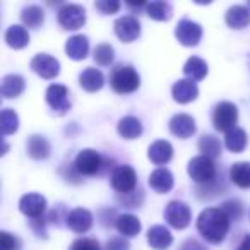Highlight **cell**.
<instances>
[{
    "label": "cell",
    "mask_w": 250,
    "mask_h": 250,
    "mask_svg": "<svg viewBox=\"0 0 250 250\" xmlns=\"http://www.w3.org/2000/svg\"><path fill=\"white\" fill-rule=\"evenodd\" d=\"M5 42L11 48H24L26 45L29 43V35H28V29L24 26H19L14 24L5 31Z\"/></svg>",
    "instance_id": "d4e9b609"
},
{
    "label": "cell",
    "mask_w": 250,
    "mask_h": 250,
    "mask_svg": "<svg viewBox=\"0 0 250 250\" xmlns=\"http://www.w3.org/2000/svg\"><path fill=\"white\" fill-rule=\"evenodd\" d=\"M0 250H21V242L18 236L9 235L7 231L0 233Z\"/></svg>",
    "instance_id": "d590c367"
},
{
    "label": "cell",
    "mask_w": 250,
    "mask_h": 250,
    "mask_svg": "<svg viewBox=\"0 0 250 250\" xmlns=\"http://www.w3.org/2000/svg\"><path fill=\"white\" fill-rule=\"evenodd\" d=\"M149 187L158 194H167L173 188V175L167 168H156L149 175Z\"/></svg>",
    "instance_id": "e0dca14e"
},
{
    "label": "cell",
    "mask_w": 250,
    "mask_h": 250,
    "mask_svg": "<svg viewBox=\"0 0 250 250\" xmlns=\"http://www.w3.org/2000/svg\"><path fill=\"white\" fill-rule=\"evenodd\" d=\"M175 36L184 46H195L202 38V28L197 22L184 19V21H180L177 24Z\"/></svg>",
    "instance_id": "9c48e42d"
},
{
    "label": "cell",
    "mask_w": 250,
    "mask_h": 250,
    "mask_svg": "<svg viewBox=\"0 0 250 250\" xmlns=\"http://www.w3.org/2000/svg\"><path fill=\"white\" fill-rule=\"evenodd\" d=\"M65 52L70 59L74 60H83L86 59L87 52H89V42H87L86 36L83 35H76L72 38L67 40L65 43Z\"/></svg>",
    "instance_id": "ffe728a7"
},
{
    "label": "cell",
    "mask_w": 250,
    "mask_h": 250,
    "mask_svg": "<svg viewBox=\"0 0 250 250\" xmlns=\"http://www.w3.org/2000/svg\"><path fill=\"white\" fill-rule=\"evenodd\" d=\"M94 7L103 12V14H115L120 9V2H115V0H100V2L94 4Z\"/></svg>",
    "instance_id": "f35d334b"
},
{
    "label": "cell",
    "mask_w": 250,
    "mask_h": 250,
    "mask_svg": "<svg viewBox=\"0 0 250 250\" xmlns=\"http://www.w3.org/2000/svg\"><path fill=\"white\" fill-rule=\"evenodd\" d=\"M170 130L180 139H187L195 132V120L187 113H178L170 120Z\"/></svg>",
    "instance_id": "9a60e30c"
},
{
    "label": "cell",
    "mask_w": 250,
    "mask_h": 250,
    "mask_svg": "<svg viewBox=\"0 0 250 250\" xmlns=\"http://www.w3.org/2000/svg\"><path fill=\"white\" fill-rule=\"evenodd\" d=\"M231 219L226 216L221 208H209L201 212L197 219V229L208 242L219 243L225 240L226 233L229 229Z\"/></svg>",
    "instance_id": "6da1fadb"
},
{
    "label": "cell",
    "mask_w": 250,
    "mask_h": 250,
    "mask_svg": "<svg viewBox=\"0 0 250 250\" xmlns=\"http://www.w3.org/2000/svg\"><path fill=\"white\" fill-rule=\"evenodd\" d=\"M59 22L65 29H79L86 22V11L77 4H65L59 11Z\"/></svg>",
    "instance_id": "52a82bcc"
},
{
    "label": "cell",
    "mask_w": 250,
    "mask_h": 250,
    "mask_svg": "<svg viewBox=\"0 0 250 250\" xmlns=\"http://www.w3.org/2000/svg\"><path fill=\"white\" fill-rule=\"evenodd\" d=\"M137 185V173L132 167L120 165L111 173V187L120 194H130Z\"/></svg>",
    "instance_id": "5b68a950"
},
{
    "label": "cell",
    "mask_w": 250,
    "mask_h": 250,
    "mask_svg": "<svg viewBox=\"0 0 250 250\" xmlns=\"http://www.w3.org/2000/svg\"><path fill=\"white\" fill-rule=\"evenodd\" d=\"M19 129V117L14 110L11 108H5L0 113V134L2 136H11L16 130Z\"/></svg>",
    "instance_id": "4dcf8cb0"
},
{
    "label": "cell",
    "mask_w": 250,
    "mask_h": 250,
    "mask_svg": "<svg viewBox=\"0 0 250 250\" xmlns=\"http://www.w3.org/2000/svg\"><path fill=\"white\" fill-rule=\"evenodd\" d=\"M65 223L72 231L86 233L93 225V214L84 208H76L67 214Z\"/></svg>",
    "instance_id": "4fadbf2b"
},
{
    "label": "cell",
    "mask_w": 250,
    "mask_h": 250,
    "mask_svg": "<svg viewBox=\"0 0 250 250\" xmlns=\"http://www.w3.org/2000/svg\"><path fill=\"white\" fill-rule=\"evenodd\" d=\"M188 175L197 184H209L216 177V167L211 158L208 156H195L188 163Z\"/></svg>",
    "instance_id": "277c9868"
},
{
    "label": "cell",
    "mask_w": 250,
    "mask_h": 250,
    "mask_svg": "<svg viewBox=\"0 0 250 250\" xmlns=\"http://www.w3.org/2000/svg\"><path fill=\"white\" fill-rule=\"evenodd\" d=\"M199 149H201L202 156H208V158H211V160L221 156V143H219L218 137L211 136V134L201 137V141H199Z\"/></svg>",
    "instance_id": "1f68e13d"
},
{
    "label": "cell",
    "mask_w": 250,
    "mask_h": 250,
    "mask_svg": "<svg viewBox=\"0 0 250 250\" xmlns=\"http://www.w3.org/2000/svg\"><path fill=\"white\" fill-rule=\"evenodd\" d=\"M130 245L127 240L120 238V236H115V238H110L106 242V250H129Z\"/></svg>",
    "instance_id": "ab89813d"
},
{
    "label": "cell",
    "mask_w": 250,
    "mask_h": 250,
    "mask_svg": "<svg viewBox=\"0 0 250 250\" xmlns=\"http://www.w3.org/2000/svg\"><path fill=\"white\" fill-rule=\"evenodd\" d=\"M226 24L233 29H242L250 24V11L243 5H233L226 11Z\"/></svg>",
    "instance_id": "44dd1931"
},
{
    "label": "cell",
    "mask_w": 250,
    "mask_h": 250,
    "mask_svg": "<svg viewBox=\"0 0 250 250\" xmlns=\"http://www.w3.org/2000/svg\"><path fill=\"white\" fill-rule=\"evenodd\" d=\"M226 147H228L231 153H242L243 149H245L247 146V134L243 129H238V127H235L233 130H229L228 134H226Z\"/></svg>",
    "instance_id": "d6a6232c"
},
{
    "label": "cell",
    "mask_w": 250,
    "mask_h": 250,
    "mask_svg": "<svg viewBox=\"0 0 250 250\" xmlns=\"http://www.w3.org/2000/svg\"><path fill=\"white\" fill-rule=\"evenodd\" d=\"M79 84L83 89L89 91V93H94V91H100L101 87H103L104 77L98 69L87 67V69L83 70V74L79 76Z\"/></svg>",
    "instance_id": "7402d4cb"
},
{
    "label": "cell",
    "mask_w": 250,
    "mask_h": 250,
    "mask_svg": "<svg viewBox=\"0 0 250 250\" xmlns=\"http://www.w3.org/2000/svg\"><path fill=\"white\" fill-rule=\"evenodd\" d=\"M141 77L130 65H118L111 76V87L120 94H129L139 87Z\"/></svg>",
    "instance_id": "7a4b0ae2"
},
{
    "label": "cell",
    "mask_w": 250,
    "mask_h": 250,
    "mask_svg": "<svg viewBox=\"0 0 250 250\" xmlns=\"http://www.w3.org/2000/svg\"><path fill=\"white\" fill-rule=\"evenodd\" d=\"M101 165H103V160H101V156L94 149H83L76 156V161H74V168L81 175L98 173Z\"/></svg>",
    "instance_id": "ba28073f"
},
{
    "label": "cell",
    "mask_w": 250,
    "mask_h": 250,
    "mask_svg": "<svg viewBox=\"0 0 250 250\" xmlns=\"http://www.w3.org/2000/svg\"><path fill=\"white\" fill-rule=\"evenodd\" d=\"M70 250H101L100 243L93 238H79L72 243Z\"/></svg>",
    "instance_id": "74e56055"
},
{
    "label": "cell",
    "mask_w": 250,
    "mask_h": 250,
    "mask_svg": "<svg viewBox=\"0 0 250 250\" xmlns=\"http://www.w3.org/2000/svg\"><path fill=\"white\" fill-rule=\"evenodd\" d=\"M171 93H173V100L178 103H190L197 98L199 87L194 81L190 79H182L177 81L171 87Z\"/></svg>",
    "instance_id": "2e32d148"
},
{
    "label": "cell",
    "mask_w": 250,
    "mask_h": 250,
    "mask_svg": "<svg viewBox=\"0 0 250 250\" xmlns=\"http://www.w3.org/2000/svg\"><path fill=\"white\" fill-rule=\"evenodd\" d=\"M178 250H206V247L201 245L199 242H195V240H185Z\"/></svg>",
    "instance_id": "60d3db41"
},
{
    "label": "cell",
    "mask_w": 250,
    "mask_h": 250,
    "mask_svg": "<svg viewBox=\"0 0 250 250\" xmlns=\"http://www.w3.org/2000/svg\"><path fill=\"white\" fill-rule=\"evenodd\" d=\"M117 229L124 236H136L141 231V221L134 214H122L117 218Z\"/></svg>",
    "instance_id": "4316f807"
},
{
    "label": "cell",
    "mask_w": 250,
    "mask_h": 250,
    "mask_svg": "<svg viewBox=\"0 0 250 250\" xmlns=\"http://www.w3.org/2000/svg\"><path fill=\"white\" fill-rule=\"evenodd\" d=\"M184 72L190 81H201L208 74V63L202 59H199V57H190L187 60V63H185Z\"/></svg>",
    "instance_id": "f546056e"
},
{
    "label": "cell",
    "mask_w": 250,
    "mask_h": 250,
    "mask_svg": "<svg viewBox=\"0 0 250 250\" xmlns=\"http://www.w3.org/2000/svg\"><path fill=\"white\" fill-rule=\"evenodd\" d=\"M115 33L125 43H130L141 35V24L134 16H122L115 21Z\"/></svg>",
    "instance_id": "8fae6325"
},
{
    "label": "cell",
    "mask_w": 250,
    "mask_h": 250,
    "mask_svg": "<svg viewBox=\"0 0 250 250\" xmlns=\"http://www.w3.org/2000/svg\"><path fill=\"white\" fill-rule=\"evenodd\" d=\"M31 69L35 70L38 76H42L43 79H53V77L59 76L60 63H59V60L53 59L52 55L38 53V55L31 60Z\"/></svg>",
    "instance_id": "30bf717a"
},
{
    "label": "cell",
    "mask_w": 250,
    "mask_h": 250,
    "mask_svg": "<svg viewBox=\"0 0 250 250\" xmlns=\"http://www.w3.org/2000/svg\"><path fill=\"white\" fill-rule=\"evenodd\" d=\"M46 101L48 104L53 108L55 111H67L70 108L69 103V91H67L65 86L62 84H52V86L46 89Z\"/></svg>",
    "instance_id": "5bb4252c"
},
{
    "label": "cell",
    "mask_w": 250,
    "mask_h": 250,
    "mask_svg": "<svg viewBox=\"0 0 250 250\" xmlns=\"http://www.w3.org/2000/svg\"><path fill=\"white\" fill-rule=\"evenodd\" d=\"M26 153L33 160H45L50 154V143L43 136H31L26 143Z\"/></svg>",
    "instance_id": "603a6c76"
},
{
    "label": "cell",
    "mask_w": 250,
    "mask_h": 250,
    "mask_svg": "<svg viewBox=\"0 0 250 250\" xmlns=\"http://www.w3.org/2000/svg\"><path fill=\"white\" fill-rule=\"evenodd\" d=\"M113 57H115L113 46L108 45V43H101V45H98L94 48V60L100 65H110L113 62Z\"/></svg>",
    "instance_id": "e575fe53"
},
{
    "label": "cell",
    "mask_w": 250,
    "mask_h": 250,
    "mask_svg": "<svg viewBox=\"0 0 250 250\" xmlns=\"http://www.w3.org/2000/svg\"><path fill=\"white\" fill-rule=\"evenodd\" d=\"M147 242H149V245L154 250H167L171 245V242H173V236H171L168 228L156 225L153 228H149V231H147Z\"/></svg>",
    "instance_id": "ac0fdd59"
},
{
    "label": "cell",
    "mask_w": 250,
    "mask_h": 250,
    "mask_svg": "<svg viewBox=\"0 0 250 250\" xmlns=\"http://www.w3.org/2000/svg\"><path fill=\"white\" fill-rule=\"evenodd\" d=\"M24 91V79L18 74H9L2 79L0 93L4 98H18Z\"/></svg>",
    "instance_id": "cb8c5ba5"
},
{
    "label": "cell",
    "mask_w": 250,
    "mask_h": 250,
    "mask_svg": "<svg viewBox=\"0 0 250 250\" xmlns=\"http://www.w3.org/2000/svg\"><path fill=\"white\" fill-rule=\"evenodd\" d=\"M147 156L154 165H165L173 156V147L168 141H156L149 146Z\"/></svg>",
    "instance_id": "d6986e66"
},
{
    "label": "cell",
    "mask_w": 250,
    "mask_h": 250,
    "mask_svg": "<svg viewBox=\"0 0 250 250\" xmlns=\"http://www.w3.org/2000/svg\"><path fill=\"white\" fill-rule=\"evenodd\" d=\"M238 250H250V235H247L245 238L242 240V243H240Z\"/></svg>",
    "instance_id": "b9f144b4"
},
{
    "label": "cell",
    "mask_w": 250,
    "mask_h": 250,
    "mask_svg": "<svg viewBox=\"0 0 250 250\" xmlns=\"http://www.w3.org/2000/svg\"><path fill=\"white\" fill-rule=\"evenodd\" d=\"M21 19L26 28L38 29L40 26L45 22V12H43V9L38 7V5H28V7L22 9Z\"/></svg>",
    "instance_id": "83f0119b"
},
{
    "label": "cell",
    "mask_w": 250,
    "mask_h": 250,
    "mask_svg": "<svg viewBox=\"0 0 250 250\" xmlns=\"http://www.w3.org/2000/svg\"><path fill=\"white\" fill-rule=\"evenodd\" d=\"M236 120H238V110L235 104L229 101H221L216 104L214 113H212V122L216 129L228 134L229 130L235 129Z\"/></svg>",
    "instance_id": "3957f363"
},
{
    "label": "cell",
    "mask_w": 250,
    "mask_h": 250,
    "mask_svg": "<svg viewBox=\"0 0 250 250\" xmlns=\"http://www.w3.org/2000/svg\"><path fill=\"white\" fill-rule=\"evenodd\" d=\"M118 134L124 139H137L143 134V124L136 117H124L118 122Z\"/></svg>",
    "instance_id": "484cf974"
},
{
    "label": "cell",
    "mask_w": 250,
    "mask_h": 250,
    "mask_svg": "<svg viewBox=\"0 0 250 250\" xmlns=\"http://www.w3.org/2000/svg\"><path fill=\"white\" fill-rule=\"evenodd\" d=\"M165 218H167L168 225H171L177 229H184L188 226L192 219V212L185 202L180 201H171L170 204L165 208Z\"/></svg>",
    "instance_id": "8992f818"
},
{
    "label": "cell",
    "mask_w": 250,
    "mask_h": 250,
    "mask_svg": "<svg viewBox=\"0 0 250 250\" xmlns=\"http://www.w3.org/2000/svg\"><path fill=\"white\" fill-rule=\"evenodd\" d=\"M19 209L29 218H40L46 209V199L40 194H26L19 201Z\"/></svg>",
    "instance_id": "7c38bea8"
},
{
    "label": "cell",
    "mask_w": 250,
    "mask_h": 250,
    "mask_svg": "<svg viewBox=\"0 0 250 250\" xmlns=\"http://www.w3.org/2000/svg\"><path fill=\"white\" fill-rule=\"evenodd\" d=\"M229 178L238 187H250V163H245V161L235 163L231 167V170H229Z\"/></svg>",
    "instance_id": "f1b7e54d"
},
{
    "label": "cell",
    "mask_w": 250,
    "mask_h": 250,
    "mask_svg": "<svg viewBox=\"0 0 250 250\" xmlns=\"http://www.w3.org/2000/svg\"><path fill=\"white\" fill-rule=\"evenodd\" d=\"M223 211L226 212V216H228L229 219H233V221H236V219H240V216H242V204H240L238 201H228L223 204Z\"/></svg>",
    "instance_id": "8d00e7d4"
},
{
    "label": "cell",
    "mask_w": 250,
    "mask_h": 250,
    "mask_svg": "<svg viewBox=\"0 0 250 250\" xmlns=\"http://www.w3.org/2000/svg\"><path fill=\"white\" fill-rule=\"evenodd\" d=\"M146 12L151 19L168 21L173 14V9L168 2H151V4H146Z\"/></svg>",
    "instance_id": "836d02e7"
}]
</instances>
